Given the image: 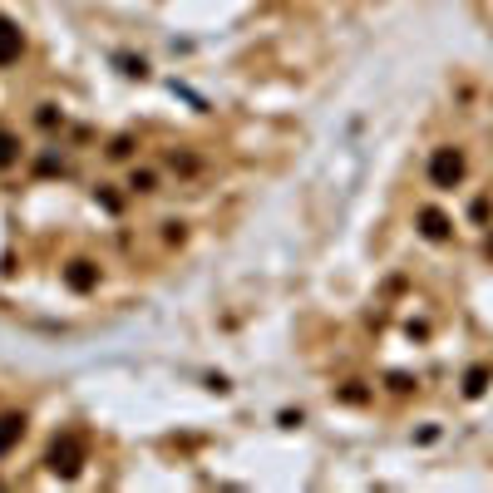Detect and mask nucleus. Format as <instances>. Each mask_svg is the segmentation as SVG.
<instances>
[{"label":"nucleus","mask_w":493,"mask_h":493,"mask_svg":"<svg viewBox=\"0 0 493 493\" xmlns=\"http://www.w3.org/2000/svg\"><path fill=\"white\" fill-rule=\"evenodd\" d=\"M20 30L10 25V20H0V65H10V60H20Z\"/></svg>","instance_id":"nucleus-1"},{"label":"nucleus","mask_w":493,"mask_h":493,"mask_svg":"<svg viewBox=\"0 0 493 493\" xmlns=\"http://www.w3.org/2000/svg\"><path fill=\"white\" fill-rule=\"evenodd\" d=\"M434 173H439V178H459V153H439V158H434Z\"/></svg>","instance_id":"nucleus-2"},{"label":"nucleus","mask_w":493,"mask_h":493,"mask_svg":"<svg viewBox=\"0 0 493 493\" xmlns=\"http://www.w3.org/2000/svg\"><path fill=\"white\" fill-rule=\"evenodd\" d=\"M10 158H15V138H10V134H0V168H6Z\"/></svg>","instance_id":"nucleus-3"}]
</instances>
